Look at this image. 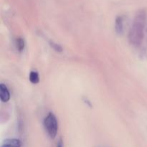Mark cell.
I'll return each instance as SVG.
<instances>
[{
    "mask_svg": "<svg viewBox=\"0 0 147 147\" xmlns=\"http://www.w3.org/2000/svg\"><path fill=\"white\" fill-rule=\"evenodd\" d=\"M146 23V11L144 9L139 10L135 15L128 35L129 42L131 45L139 47L142 44L144 38Z\"/></svg>",
    "mask_w": 147,
    "mask_h": 147,
    "instance_id": "6da1fadb",
    "label": "cell"
},
{
    "mask_svg": "<svg viewBox=\"0 0 147 147\" xmlns=\"http://www.w3.org/2000/svg\"><path fill=\"white\" fill-rule=\"evenodd\" d=\"M44 127L48 136L52 139L56 137L58 131V123L55 116L53 113H49L44 120Z\"/></svg>",
    "mask_w": 147,
    "mask_h": 147,
    "instance_id": "7a4b0ae2",
    "label": "cell"
},
{
    "mask_svg": "<svg viewBox=\"0 0 147 147\" xmlns=\"http://www.w3.org/2000/svg\"><path fill=\"white\" fill-rule=\"evenodd\" d=\"M124 19L123 16H119L116 17L115 21V31L116 34L121 35L123 33L124 30Z\"/></svg>",
    "mask_w": 147,
    "mask_h": 147,
    "instance_id": "3957f363",
    "label": "cell"
},
{
    "mask_svg": "<svg viewBox=\"0 0 147 147\" xmlns=\"http://www.w3.org/2000/svg\"><path fill=\"white\" fill-rule=\"evenodd\" d=\"M10 93L7 86L3 83L0 84V99L3 103H7L10 100Z\"/></svg>",
    "mask_w": 147,
    "mask_h": 147,
    "instance_id": "277c9868",
    "label": "cell"
},
{
    "mask_svg": "<svg viewBox=\"0 0 147 147\" xmlns=\"http://www.w3.org/2000/svg\"><path fill=\"white\" fill-rule=\"evenodd\" d=\"M1 147H21V142L17 139H7L3 142Z\"/></svg>",
    "mask_w": 147,
    "mask_h": 147,
    "instance_id": "5b68a950",
    "label": "cell"
},
{
    "mask_svg": "<svg viewBox=\"0 0 147 147\" xmlns=\"http://www.w3.org/2000/svg\"><path fill=\"white\" fill-rule=\"evenodd\" d=\"M29 80L32 84H37L40 82V76L39 73L37 71L30 72V76H29Z\"/></svg>",
    "mask_w": 147,
    "mask_h": 147,
    "instance_id": "8992f818",
    "label": "cell"
},
{
    "mask_svg": "<svg viewBox=\"0 0 147 147\" xmlns=\"http://www.w3.org/2000/svg\"><path fill=\"white\" fill-rule=\"evenodd\" d=\"M25 47V42H24V39L22 37H18L16 40V47L19 52H22L24 50Z\"/></svg>",
    "mask_w": 147,
    "mask_h": 147,
    "instance_id": "52a82bcc",
    "label": "cell"
},
{
    "mask_svg": "<svg viewBox=\"0 0 147 147\" xmlns=\"http://www.w3.org/2000/svg\"><path fill=\"white\" fill-rule=\"evenodd\" d=\"M50 45L55 51L57 52V53H61V52H63V49L60 45L57 44V43L54 42H50Z\"/></svg>",
    "mask_w": 147,
    "mask_h": 147,
    "instance_id": "ba28073f",
    "label": "cell"
},
{
    "mask_svg": "<svg viewBox=\"0 0 147 147\" xmlns=\"http://www.w3.org/2000/svg\"><path fill=\"white\" fill-rule=\"evenodd\" d=\"M57 147H63V142L62 139H59L58 142L57 144Z\"/></svg>",
    "mask_w": 147,
    "mask_h": 147,
    "instance_id": "9c48e42d",
    "label": "cell"
}]
</instances>
